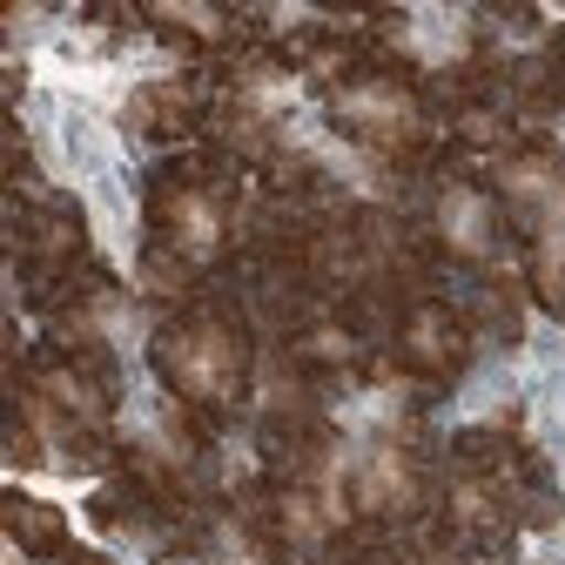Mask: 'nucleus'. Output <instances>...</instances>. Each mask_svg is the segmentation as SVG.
Masks as SVG:
<instances>
[{
    "label": "nucleus",
    "mask_w": 565,
    "mask_h": 565,
    "mask_svg": "<svg viewBox=\"0 0 565 565\" xmlns=\"http://www.w3.org/2000/svg\"><path fill=\"white\" fill-rule=\"evenodd\" d=\"M236 236V156L216 141L175 149L141 182V269L149 290L182 297Z\"/></svg>",
    "instance_id": "nucleus-1"
},
{
    "label": "nucleus",
    "mask_w": 565,
    "mask_h": 565,
    "mask_svg": "<svg viewBox=\"0 0 565 565\" xmlns=\"http://www.w3.org/2000/svg\"><path fill=\"white\" fill-rule=\"evenodd\" d=\"M149 364L169 384V397L189 417H230L256 391V343H249V310L230 297H195L156 323Z\"/></svg>",
    "instance_id": "nucleus-2"
},
{
    "label": "nucleus",
    "mask_w": 565,
    "mask_h": 565,
    "mask_svg": "<svg viewBox=\"0 0 565 565\" xmlns=\"http://www.w3.org/2000/svg\"><path fill=\"white\" fill-rule=\"evenodd\" d=\"M424 75L417 61H404L384 34L371 41L364 67L330 95V128L343 141H358L364 156H377L391 175H417L424 162H438L431 135H424Z\"/></svg>",
    "instance_id": "nucleus-3"
},
{
    "label": "nucleus",
    "mask_w": 565,
    "mask_h": 565,
    "mask_svg": "<svg viewBox=\"0 0 565 565\" xmlns=\"http://www.w3.org/2000/svg\"><path fill=\"white\" fill-rule=\"evenodd\" d=\"M8 243H14V269H21V290L28 303L41 290H54V282L88 263L95 243H88V216L67 195H14V216H8Z\"/></svg>",
    "instance_id": "nucleus-4"
},
{
    "label": "nucleus",
    "mask_w": 565,
    "mask_h": 565,
    "mask_svg": "<svg viewBox=\"0 0 565 565\" xmlns=\"http://www.w3.org/2000/svg\"><path fill=\"white\" fill-rule=\"evenodd\" d=\"M471 337H478V323L451 297H417L397 317V364L391 371L424 384V391H445L471 364Z\"/></svg>",
    "instance_id": "nucleus-5"
},
{
    "label": "nucleus",
    "mask_w": 565,
    "mask_h": 565,
    "mask_svg": "<svg viewBox=\"0 0 565 565\" xmlns=\"http://www.w3.org/2000/svg\"><path fill=\"white\" fill-rule=\"evenodd\" d=\"M424 512H431V484H424V465L397 445L371 451L358 465V478H350V519L358 525H417Z\"/></svg>",
    "instance_id": "nucleus-6"
},
{
    "label": "nucleus",
    "mask_w": 565,
    "mask_h": 565,
    "mask_svg": "<svg viewBox=\"0 0 565 565\" xmlns=\"http://www.w3.org/2000/svg\"><path fill=\"white\" fill-rule=\"evenodd\" d=\"M519 230H512V216H505V202L499 195H484V189H471V182H451L445 195H438V243H445V256L451 263H499V249L512 243Z\"/></svg>",
    "instance_id": "nucleus-7"
},
{
    "label": "nucleus",
    "mask_w": 565,
    "mask_h": 565,
    "mask_svg": "<svg viewBox=\"0 0 565 565\" xmlns=\"http://www.w3.org/2000/svg\"><path fill=\"white\" fill-rule=\"evenodd\" d=\"M209 121V88L202 82H141L121 102V135L128 141H189Z\"/></svg>",
    "instance_id": "nucleus-8"
},
{
    "label": "nucleus",
    "mask_w": 565,
    "mask_h": 565,
    "mask_svg": "<svg viewBox=\"0 0 565 565\" xmlns=\"http://www.w3.org/2000/svg\"><path fill=\"white\" fill-rule=\"evenodd\" d=\"M0 512H8V539H14L34 565H41V558H67V552H75V532H67L61 505L28 499V491H8V499H0Z\"/></svg>",
    "instance_id": "nucleus-9"
},
{
    "label": "nucleus",
    "mask_w": 565,
    "mask_h": 565,
    "mask_svg": "<svg viewBox=\"0 0 565 565\" xmlns=\"http://www.w3.org/2000/svg\"><path fill=\"white\" fill-rule=\"evenodd\" d=\"M236 21H243V14H230V8H175V0L141 8V28H182V41H195V47H223V41H236V34H230Z\"/></svg>",
    "instance_id": "nucleus-10"
},
{
    "label": "nucleus",
    "mask_w": 565,
    "mask_h": 565,
    "mask_svg": "<svg viewBox=\"0 0 565 565\" xmlns=\"http://www.w3.org/2000/svg\"><path fill=\"white\" fill-rule=\"evenodd\" d=\"M505 102H512L519 115H552V108L565 102V82L552 75L545 61H519V67H512V82H505Z\"/></svg>",
    "instance_id": "nucleus-11"
},
{
    "label": "nucleus",
    "mask_w": 565,
    "mask_h": 565,
    "mask_svg": "<svg viewBox=\"0 0 565 565\" xmlns=\"http://www.w3.org/2000/svg\"><path fill=\"white\" fill-rule=\"evenodd\" d=\"M8 182H28V135H21V121H8Z\"/></svg>",
    "instance_id": "nucleus-12"
},
{
    "label": "nucleus",
    "mask_w": 565,
    "mask_h": 565,
    "mask_svg": "<svg viewBox=\"0 0 565 565\" xmlns=\"http://www.w3.org/2000/svg\"><path fill=\"white\" fill-rule=\"evenodd\" d=\"M545 67L565 82V28H552V34H545Z\"/></svg>",
    "instance_id": "nucleus-13"
},
{
    "label": "nucleus",
    "mask_w": 565,
    "mask_h": 565,
    "mask_svg": "<svg viewBox=\"0 0 565 565\" xmlns=\"http://www.w3.org/2000/svg\"><path fill=\"white\" fill-rule=\"evenodd\" d=\"M67 565H108L102 552H88V545H75V552H67Z\"/></svg>",
    "instance_id": "nucleus-14"
},
{
    "label": "nucleus",
    "mask_w": 565,
    "mask_h": 565,
    "mask_svg": "<svg viewBox=\"0 0 565 565\" xmlns=\"http://www.w3.org/2000/svg\"><path fill=\"white\" fill-rule=\"evenodd\" d=\"M558 323H565V303H558Z\"/></svg>",
    "instance_id": "nucleus-15"
}]
</instances>
